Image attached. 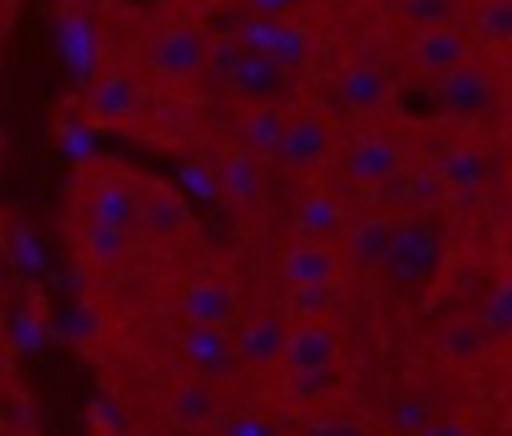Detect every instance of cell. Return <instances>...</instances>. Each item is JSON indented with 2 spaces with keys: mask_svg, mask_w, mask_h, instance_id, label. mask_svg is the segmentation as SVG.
<instances>
[{
  "mask_svg": "<svg viewBox=\"0 0 512 436\" xmlns=\"http://www.w3.org/2000/svg\"><path fill=\"white\" fill-rule=\"evenodd\" d=\"M284 344H288V324L280 316H256L252 324L240 328L236 336V352L244 364H256V368H268V364H280L284 360Z\"/></svg>",
  "mask_w": 512,
  "mask_h": 436,
  "instance_id": "cell-16",
  "label": "cell"
},
{
  "mask_svg": "<svg viewBox=\"0 0 512 436\" xmlns=\"http://www.w3.org/2000/svg\"><path fill=\"white\" fill-rule=\"evenodd\" d=\"M480 328L488 336H512V276L492 284V292L480 308Z\"/></svg>",
  "mask_w": 512,
  "mask_h": 436,
  "instance_id": "cell-26",
  "label": "cell"
},
{
  "mask_svg": "<svg viewBox=\"0 0 512 436\" xmlns=\"http://www.w3.org/2000/svg\"><path fill=\"white\" fill-rule=\"evenodd\" d=\"M304 0H244L248 16H264V20H288Z\"/></svg>",
  "mask_w": 512,
  "mask_h": 436,
  "instance_id": "cell-35",
  "label": "cell"
},
{
  "mask_svg": "<svg viewBox=\"0 0 512 436\" xmlns=\"http://www.w3.org/2000/svg\"><path fill=\"white\" fill-rule=\"evenodd\" d=\"M180 312L188 324H208V328H236L240 324V296L228 284L216 280H196L180 292Z\"/></svg>",
  "mask_w": 512,
  "mask_h": 436,
  "instance_id": "cell-8",
  "label": "cell"
},
{
  "mask_svg": "<svg viewBox=\"0 0 512 436\" xmlns=\"http://www.w3.org/2000/svg\"><path fill=\"white\" fill-rule=\"evenodd\" d=\"M216 416V392H212V380H184L176 392H172V420L192 428V424H208Z\"/></svg>",
  "mask_w": 512,
  "mask_h": 436,
  "instance_id": "cell-22",
  "label": "cell"
},
{
  "mask_svg": "<svg viewBox=\"0 0 512 436\" xmlns=\"http://www.w3.org/2000/svg\"><path fill=\"white\" fill-rule=\"evenodd\" d=\"M388 76L376 64H352L340 76V104L356 116H372L388 104Z\"/></svg>",
  "mask_w": 512,
  "mask_h": 436,
  "instance_id": "cell-18",
  "label": "cell"
},
{
  "mask_svg": "<svg viewBox=\"0 0 512 436\" xmlns=\"http://www.w3.org/2000/svg\"><path fill=\"white\" fill-rule=\"evenodd\" d=\"M288 120L292 116H284L280 104H248V112L236 120V140H240V148L256 152L260 160L264 156H276L280 152V140L288 132Z\"/></svg>",
  "mask_w": 512,
  "mask_h": 436,
  "instance_id": "cell-13",
  "label": "cell"
},
{
  "mask_svg": "<svg viewBox=\"0 0 512 436\" xmlns=\"http://www.w3.org/2000/svg\"><path fill=\"white\" fill-rule=\"evenodd\" d=\"M472 28L488 44H512V0H484Z\"/></svg>",
  "mask_w": 512,
  "mask_h": 436,
  "instance_id": "cell-29",
  "label": "cell"
},
{
  "mask_svg": "<svg viewBox=\"0 0 512 436\" xmlns=\"http://www.w3.org/2000/svg\"><path fill=\"white\" fill-rule=\"evenodd\" d=\"M432 420H436V416H432V408H428L424 396H404V400H396V408H392V428L404 432V436L424 432Z\"/></svg>",
  "mask_w": 512,
  "mask_h": 436,
  "instance_id": "cell-32",
  "label": "cell"
},
{
  "mask_svg": "<svg viewBox=\"0 0 512 436\" xmlns=\"http://www.w3.org/2000/svg\"><path fill=\"white\" fill-rule=\"evenodd\" d=\"M396 12H400V20H404L408 28L424 32V28H444V24H452L456 0H400Z\"/></svg>",
  "mask_w": 512,
  "mask_h": 436,
  "instance_id": "cell-27",
  "label": "cell"
},
{
  "mask_svg": "<svg viewBox=\"0 0 512 436\" xmlns=\"http://www.w3.org/2000/svg\"><path fill=\"white\" fill-rule=\"evenodd\" d=\"M84 252L100 264V268H116L128 252V228H116V224H104V220H92L84 224Z\"/></svg>",
  "mask_w": 512,
  "mask_h": 436,
  "instance_id": "cell-23",
  "label": "cell"
},
{
  "mask_svg": "<svg viewBox=\"0 0 512 436\" xmlns=\"http://www.w3.org/2000/svg\"><path fill=\"white\" fill-rule=\"evenodd\" d=\"M136 228L156 236V240H176V236L188 232V204L180 196L156 188V192H148L140 200V224Z\"/></svg>",
  "mask_w": 512,
  "mask_h": 436,
  "instance_id": "cell-20",
  "label": "cell"
},
{
  "mask_svg": "<svg viewBox=\"0 0 512 436\" xmlns=\"http://www.w3.org/2000/svg\"><path fill=\"white\" fill-rule=\"evenodd\" d=\"M412 60H416L420 72L444 76V72H452L456 64L468 60V36H464L460 28H452V24H444V28H424V32H416V40H412Z\"/></svg>",
  "mask_w": 512,
  "mask_h": 436,
  "instance_id": "cell-12",
  "label": "cell"
},
{
  "mask_svg": "<svg viewBox=\"0 0 512 436\" xmlns=\"http://www.w3.org/2000/svg\"><path fill=\"white\" fill-rule=\"evenodd\" d=\"M88 112L100 124H124L140 112V84L128 72H108L88 92Z\"/></svg>",
  "mask_w": 512,
  "mask_h": 436,
  "instance_id": "cell-11",
  "label": "cell"
},
{
  "mask_svg": "<svg viewBox=\"0 0 512 436\" xmlns=\"http://www.w3.org/2000/svg\"><path fill=\"white\" fill-rule=\"evenodd\" d=\"M296 232H304L308 240H328L344 232V208L328 192H312L296 208Z\"/></svg>",
  "mask_w": 512,
  "mask_h": 436,
  "instance_id": "cell-21",
  "label": "cell"
},
{
  "mask_svg": "<svg viewBox=\"0 0 512 436\" xmlns=\"http://www.w3.org/2000/svg\"><path fill=\"white\" fill-rule=\"evenodd\" d=\"M180 356L204 380H228L240 364V352H236V340L228 336V328H208V324H188L180 332Z\"/></svg>",
  "mask_w": 512,
  "mask_h": 436,
  "instance_id": "cell-4",
  "label": "cell"
},
{
  "mask_svg": "<svg viewBox=\"0 0 512 436\" xmlns=\"http://www.w3.org/2000/svg\"><path fill=\"white\" fill-rule=\"evenodd\" d=\"M276 272H280V280L288 288H300V284H332L336 272H340V260H336V252L324 240H304V244H292L288 252H280Z\"/></svg>",
  "mask_w": 512,
  "mask_h": 436,
  "instance_id": "cell-10",
  "label": "cell"
},
{
  "mask_svg": "<svg viewBox=\"0 0 512 436\" xmlns=\"http://www.w3.org/2000/svg\"><path fill=\"white\" fill-rule=\"evenodd\" d=\"M216 172V188L232 200V204H256L264 192V176H260V156L248 148H232L220 156Z\"/></svg>",
  "mask_w": 512,
  "mask_h": 436,
  "instance_id": "cell-14",
  "label": "cell"
},
{
  "mask_svg": "<svg viewBox=\"0 0 512 436\" xmlns=\"http://www.w3.org/2000/svg\"><path fill=\"white\" fill-rule=\"evenodd\" d=\"M332 152V128L324 116L316 112H300L288 120V132L280 140V152H276V164L288 168V172H312L328 160Z\"/></svg>",
  "mask_w": 512,
  "mask_h": 436,
  "instance_id": "cell-5",
  "label": "cell"
},
{
  "mask_svg": "<svg viewBox=\"0 0 512 436\" xmlns=\"http://www.w3.org/2000/svg\"><path fill=\"white\" fill-rule=\"evenodd\" d=\"M268 56H272L276 64H284L288 72L304 68V64H308V56H312V32H308V28H300V24H292V20H280V24H276V40H272Z\"/></svg>",
  "mask_w": 512,
  "mask_h": 436,
  "instance_id": "cell-25",
  "label": "cell"
},
{
  "mask_svg": "<svg viewBox=\"0 0 512 436\" xmlns=\"http://www.w3.org/2000/svg\"><path fill=\"white\" fill-rule=\"evenodd\" d=\"M396 228H400V220H392V216H364V220H356L344 232L348 260L360 264V268H380L388 248H392V240H396Z\"/></svg>",
  "mask_w": 512,
  "mask_h": 436,
  "instance_id": "cell-17",
  "label": "cell"
},
{
  "mask_svg": "<svg viewBox=\"0 0 512 436\" xmlns=\"http://www.w3.org/2000/svg\"><path fill=\"white\" fill-rule=\"evenodd\" d=\"M416 436H476L464 420H456V416H436L424 432H416Z\"/></svg>",
  "mask_w": 512,
  "mask_h": 436,
  "instance_id": "cell-36",
  "label": "cell"
},
{
  "mask_svg": "<svg viewBox=\"0 0 512 436\" xmlns=\"http://www.w3.org/2000/svg\"><path fill=\"white\" fill-rule=\"evenodd\" d=\"M372 4H400V0H372Z\"/></svg>",
  "mask_w": 512,
  "mask_h": 436,
  "instance_id": "cell-37",
  "label": "cell"
},
{
  "mask_svg": "<svg viewBox=\"0 0 512 436\" xmlns=\"http://www.w3.org/2000/svg\"><path fill=\"white\" fill-rule=\"evenodd\" d=\"M288 308L300 320H328V312L336 308V288L332 284H300V288H292Z\"/></svg>",
  "mask_w": 512,
  "mask_h": 436,
  "instance_id": "cell-28",
  "label": "cell"
},
{
  "mask_svg": "<svg viewBox=\"0 0 512 436\" xmlns=\"http://www.w3.org/2000/svg\"><path fill=\"white\" fill-rule=\"evenodd\" d=\"M440 264H444L440 224L432 216H412V220H400L380 272L396 292H420L440 276Z\"/></svg>",
  "mask_w": 512,
  "mask_h": 436,
  "instance_id": "cell-1",
  "label": "cell"
},
{
  "mask_svg": "<svg viewBox=\"0 0 512 436\" xmlns=\"http://www.w3.org/2000/svg\"><path fill=\"white\" fill-rule=\"evenodd\" d=\"M336 352H340V340L332 332L328 320H300V328L288 332V344H284V368L288 372H304V368H328L336 364Z\"/></svg>",
  "mask_w": 512,
  "mask_h": 436,
  "instance_id": "cell-9",
  "label": "cell"
},
{
  "mask_svg": "<svg viewBox=\"0 0 512 436\" xmlns=\"http://www.w3.org/2000/svg\"><path fill=\"white\" fill-rule=\"evenodd\" d=\"M436 104L452 120H476L496 104V84L480 64L464 60L436 80Z\"/></svg>",
  "mask_w": 512,
  "mask_h": 436,
  "instance_id": "cell-3",
  "label": "cell"
},
{
  "mask_svg": "<svg viewBox=\"0 0 512 436\" xmlns=\"http://www.w3.org/2000/svg\"><path fill=\"white\" fill-rule=\"evenodd\" d=\"M484 344H488V332L480 328V320H476V324H452V328L440 336V352H444L448 360H472V356L484 352Z\"/></svg>",
  "mask_w": 512,
  "mask_h": 436,
  "instance_id": "cell-30",
  "label": "cell"
},
{
  "mask_svg": "<svg viewBox=\"0 0 512 436\" xmlns=\"http://www.w3.org/2000/svg\"><path fill=\"white\" fill-rule=\"evenodd\" d=\"M288 68L276 64L272 56L264 52H244V60L236 64L232 80H228V92L244 104H280L284 92H288Z\"/></svg>",
  "mask_w": 512,
  "mask_h": 436,
  "instance_id": "cell-6",
  "label": "cell"
},
{
  "mask_svg": "<svg viewBox=\"0 0 512 436\" xmlns=\"http://www.w3.org/2000/svg\"><path fill=\"white\" fill-rule=\"evenodd\" d=\"M208 48H212V40L200 28L176 24V28H164L152 40L148 68L160 80H168V84H188V80H196V76L208 72Z\"/></svg>",
  "mask_w": 512,
  "mask_h": 436,
  "instance_id": "cell-2",
  "label": "cell"
},
{
  "mask_svg": "<svg viewBox=\"0 0 512 436\" xmlns=\"http://www.w3.org/2000/svg\"><path fill=\"white\" fill-rule=\"evenodd\" d=\"M220 436H276V428H272V420H264V416L240 412V416L220 420Z\"/></svg>",
  "mask_w": 512,
  "mask_h": 436,
  "instance_id": "cell-34",
  "label": "cell"
},
{
  "mask_svg": "<svg viewBox=\"0 0 512 436\" xmlns=\"http://www.w3.org/2000/svg\"><path fill=\"white\" fill-rule=\"evenodd\" d=\"M140 192L120 184V180H104L88 192V216L92 220H104V224H116V228H132L140 224Z\"/></svg>",
  "mask_w": 512,
  "mask_h": 436,
  "instance_id": "cell-19",
  "label": "cell"
},
{
  "mask_svg": "<svg viewBox=\"0 0 512 436\" xmlns=\"http://www.w3.org/2000/svg\"><path fill=\"white\" fill-rule=\"evenodd\" d=\"M436 176H440V188H448V192H476L492 180V160L476 144H456L440 156Z\"/></svg>",
  "mask_w": 512,
  "mask_h": 436,
  "instance_id": "cell-15",
  "label": "cell"
},
{
  "mask_svg": "<svg viewBox=\"0 0 512 436\" xmlns=\"http://www.w3.org/2000/svg\"><path fill=\"white\" fill-rule=\"evenodd\" d=\"M400 172H404V152H400L396 140H388L380 132L360 136L344 156V176L356 180V184H368V188L372 184H388Z\"/></svg>",
  "mask_w": 512,
  "mask_h": 436,
  "instance_id": "cell-7",
  "label": "cell"
},
{
  "mask_svg": "<svg viewBox=\"0 0 512 436\" xmlns=\"http://www.w3.org/2000/svg\"><path fill=\"white\" fill-rule=\"evenodd\" d=\"M304 436H368V428L348 416H320L304 424Z\"/></svg>",
  "mask_w": 512,
  "mask_h": 436,
  "instance_id": "cell-33",
  "label": "cell"
},
{
  "mask_svg": "<svg viewBox=\"0 0 512 436\" xmlns=\"http://www.w3.org/2000/svg\"><path fill=\"white\" fill-rule=\"evenodd\" d=\"M336 388H340L336 364H328V368H304V372H288V376H284V396H288L292 404H320V400H328Z\"/></svg>",
  "mask_w": 512,
  "mask_h": 436,
  "instance_id": "cell-24",
  "label": "cell"
},
{
  "mask_svg": "<svg viewBox=\"0 0 512 436\" xmlns=\"http://www.w3.org/2000/svg\"><path fill=\"white\" fill-rule=\"evenodd\" d=\"M240 60H244V44L236 36H216L212 48H208V76L220 80V84H228Z\"/></svg>",
  "mask_w": 512,
  "mask_h": 436,
  "instance_id": "cell-31",
  "label": "cell"
}]
</instances>
